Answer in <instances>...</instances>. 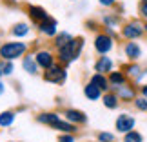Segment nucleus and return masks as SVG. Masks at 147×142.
<instances>
[{"mask_svg":"<svg viewBox=\"0 0 147 142\" xmlns=\"http://www.w3.org/2000/svg\"><path fill=\"white\" fill-rule=\"evenodd\" d=\"M145 37V29H144V22L138 18L127 20L123 22L120 31H118V38H122L123 42L127 40H140V38Z\"/></svg>","mask_w":147,"mask_h":142,"instance_id":"3","label":"nucleus"},{"mask_svg":"<svg viewBox=\"0 0 147 142\" xmlns=\"http://www.w3.org/2000/svg\"><path fill=\"white\" fill-rule=\"evenodd\" d=\"M0 71H2V77H11L15 71V62L0 60Z\"/></svg>","mask_w":147,"mask_h":142,"instance_id":"26","label":"nucleus"},{"mask_svg":"<svg viewBox=\"0 0 147 142\" xmlns=\"http://www.w3.org/2000/svg\"><path fill=\"white\" fill-rule=\"evenodd\" d=\"M73 38H75V37H73L69 31H58V35L53 38V49L56 51V49L64 48L65 44H69V42L73 40Z\"/></svg>","mask_w":147,"mask_h":142,"instance_id":"24","label":"nucleus"},{"mask_svg":"<svg viewBox=\"0 0 147 142\" xmlns=\"http://www.w3.org/2000/svg\"><path fill=\"white\" fill-rule=\"evenodd\" d=\"M31 33H33L31 22H15L9 29V35L16 40H26V38L31 37Z\"/></svg>","mask_w":147,"mask_h":142,"instance_id":"15","label":"nucleus"},{"mask_svg":"<svg viewBox=\"0 0 147 142\" xmlns=\"http://www.w3.org/2000/svg\"><path fill=\"white\" fill-rule=\"evenodd\" d=\"M102 104H104L105 109H111L113 111V109H118L122 102H120V99H118V95L111 89V91H107V93L102 95Z\"/></svg>","mask_w":147,"mask_h":142,"instance_id":"21","label":"nucleus"},{"mask_svg":"<svg viewBox=\"0 0 147 142\" xmlns=\"http://www.w3.org/2000/svg\"><path fill=\"white\" fill-rule=\"evenodd\" d=\"M36 31H38V35H40V37L53 40V38L58 35V22H56L53 16H49L47 20H44L42 24L36 26Z\"/></svg>","mask_w":147,"mask_h":142,"instance_id":"14","label":"nucleus"},{"mask_svg":"<svg viewBox=\"0 0 147 142\" xmlns=\"http://www.w3.org/2000/svg\"><path fill=\"white\" fill-rule=\"evenodd\" d=\"M16 120V111L15 109H4L0 113V128L2 129H7L15 124Z\"/></svg>","mask_w":147,"mask_h":142,"instance_id":"23","label":"nucleus"},{"mask_svg":"<svg viewBox=\"0 0 147 142\" xmlns=\"http://www.w3.org/2000/svg\"><path fill=\"white\" fill-rule=\"evenodd\" d=\"M138 95H142L147 99V84H140L138 86Z\"/></svg>","mask_w":147,"mask_h":142,"instance_id":"33","label":"nucleus"},{"mask_svg":"<svg viewBox=\"0 0 147 142\" xmlns=\"http://www.w3.org/2000/svg\"><path fill=\"white\" fill-rule=\"evenodd\" d=\"M122 15L120 13H104L100 18V26H102V31H105L107 35L118 38V31L122 27Z\"/></svg>","mask_w":147,"mask_h":142,"instance_id":"6","label":"nucleus"},{"mask_svg":"<svg viewBox=\"0 0 147 142\" xmlns=\"http://www.w3.org/2000/svg\"><path fill=\"white\" fill-rule=\"evenodd\" d=\"M60 118H62V113L60 111H40V113H36V115H35V120L38 124L47 126L51 129H53V126L60 120Z\"/></svg>","mask_w":147,"mask_h":142,"instance_id":"18","label":"nucleus"},{"mask_svg":"<svg viewBox=\"0 0 147 142\" xmlns=\"http://www.w3.org/2000/svg\"><path fill=\"white\" fill-rule=\"evenodd\" d=\"M87 82H91L94 84L98 89H102L104 93L107 91H111V84H109V78H107V75H104V73H93L91 77H89V80Z\"/></svg>","mask_w":147,"mask_h":142,"instance_id":"19","label":"nucleus"},{"mask_svg":"<svg viewBox=\"0 0 147 142\" xmlns=\"http://www.w3.org/2000/svg\"><path fill=\"white\" fill-rule=\"evenodd\" d=\"M62 117H64L67 122L75 124V126H78V128H82V126L87 124V115L82 109H76V107H64Z\"/></svg>","mask_w":147,"mask_h":142,"instance_id":"13","label":"nucleus"},{"mask_svg":"<svg viewBox=\"0 0 147 142\" xmlns=\"http://www.w3.org/2000/svg\"><path fill=\"white\" fill-rule=\"evenodd\" d=\"M71 2H76V0H71Z\"/></svg>","mask_w":147,"mask_h":142,"instance_id":"38","label":"nucleus"},{"mask_svg":"<svg viewBox=\"0 0 147 142\" xmlns=\"http://www.w3.org/2000/svg\"><path fill=\"white\" fill-rule=\"evenodd\" d=\"M122 142H144V135L138 129H131L125 135H122Z\"/></svg>","mask_w":147,"mask_h":142,"instance_id":"25","label":"nucleus"},{"mask_svg":"<svg viewBox=\"0 0 147 142\" xmlns=\"http://www.w3.org/2000/svg\"><path fill=\"white\" fill-rule=\"evenodd\" d=\"M138 16L140 20L147 22V0H138Z\"/></svg>","mask_w":147,"mask_h":142,"instance_id":"29","label":"nucleus"},{"mask_svg":"<svg viewBox=\"0 0 147 142\" xmlns=\"http://www.w3.org/2000/svg\"><path fill=\"white\" fill-rule=\"evenodd\" d=\"M31 51V44L26 40H16V38H11V40H4L0 42V60H22L24 56Z\"/></svg>","mask_w":147,"mask_h":142,"instance_id":"1","label":"nucleus"},{"mask_svg":"<svg viewBox=\"0 0 147 142\" xmlns=\"http://www.w3.org/2000/svg\"><path fill=\"white\" fill-rule=\"evenodd\" d=\"M122 53L127 58V62H138L144 56V48L138 40H127L122 46Z\"/></svg>","mask_w":147,"mask_h":142,"instance_id":"9","label":"nucleus"},{"mask_svg":"<svg viewBox=\"0 0 147 142\" xmlns=\"http://www.w3.org/2000/svg\"><path fill=\"white\" fill-rule=\"evenodd\" d=\"M9 142H13V140H9Z\"/></svg>","mask_w":147,"mask_h":142,"instance_id":"39","label":"nucleus"},{"mask_svg":"<svg viewBox=\"0 0 147 142\" xmlns=\"http://www.w3.org/2000/svg\"><path fill=\"white\" fill-rule=\"evenodd\" d=\"M35 58H36V62H38V66H40L42 71H46L51 66L56 64V53L53 49H49V48H38L35 51Z\"/></svg>","mask_w":147,"mask_h":142,"instance_id":"10","label":"nucleus"},{"mask_svg":"<svg viewBox=\"0 0 147 142\" xmlns=\"http://www.w3.org/2000/svg\"><path fill=\"white\" fill-rule=\"evenodd\" d=\"M86 48V38L84 37H75L69 44H65L64 48L56 49V62H60L62 66H69L73 62H76L82 56V51Z\"/></svg>","mask_w":147,"mask_h":142,"instance_id":"2","label":"nucleus"},{"mask_svg":"<svg viewBox=\"0 0 147 142\" xmlns=\"http://www.w3.org/2000/svg\"><path fill=\"white\" fill-rule=\"evenodd\" d=\"M0 78H2V71H0Z\"/></svg>","mask_w":147,"mask_h":142,"instance_id":"37","label":"nucleus"},{"mask_svg":"<svg viewBox=\"0 0 147 142\" xmlns=\"http://www.w3.org/2000/svg\"><path fill=\"white\" fill-rule=\"evenodd\" d=\"M116 48V38L107 35L105 31H96L93 38V49L96 55H109Z\"/></svg>","mask_w":147,"mask_h":142,"instance_id":"4","label":"nucleus"},{"mask_svg":"<svg viewBox=\"0 0 147 142\" xmlns=\"http://www.w3.org/2000/svg\"><path fill=\"white\" fill-rule=\"evenodd\" d=\"M4 93H5V84L2 82V78H0V96H2Z\"/></svg>","mask_w":147,"mask_h":142,"instance_id":"34","label":"nucleus"},{"mask_svg":"<svg viewBox=\"0 0 147 142\" xmlns=\"http://www.w3.org/2000/svg\"><path fill=\"white\" fill-rule=\"evenodd\" d=\"M58 142H76V135L75 133H60Z\"/></svg>","mask_w":147,"mask_h":142,"instance_id":"30","label":"nucleus"},{"mask_svg":"<svg viewBox=\"0 0 147 142\" xmlns=\"http://www.w3.org/2000/svg\"><path fill=\"white\" fill-rule=\"evenodd\" d=\"M86 26H87V29H91V31H100V27H98V24L94 20H87Z\"/></svg>","mask_w":147,"mask_h":142,"instance_id":"32","label":"nucleus"},{"mask_svg":"<svg viewBox=\"0 0 147 142\" xmlns=\"http://www.w3.org/2000/svg\"><path fill=\"white\" fill-rule=\"evenodd\" d=\"M120 69L125 73V77L129 78V82H133V84H136V86H140L144 80V77H145V73H144V66L140 64V62H125Z\"/></svg>","mask_w":147,"mask_h":142,"instance_id":"7","label":"nucleus"},{"mask_svg":"<svg viewBox=\"0 0 147 142\" xmlns=\"http://www.w3.org/2000/svg\"><path fill=\"white\" fill-rule=\"evenodd\" d=\"M131 104H133V107H134V109H136V111H142V113H147V99H145V96H142V95H138L136 99H134V100L131 102Z\"/></svg>","mask_w":147,"mask_h":142,"instance_id":"27","label":"nucleus"},{"mask_svg":"<svg viewBox=\"0 0 147 142\" xmlns=\"http://www.w3.org/2000/svg\"><path fill=\"white\" fill-rule=\"evenodd\" d=\"M26 15H27V18H29L31 24H42L44 20H47L49 18V13L46 11V7H42V5H36V4H27L26 5Z\"/></svg>","mask_w":147,"mask_h":142,"instance_id":"11","label":"nucleus"},{"mask_svg":"<svg viewBox=\"0 0 147 142\" xmlns=\"http://www.w3.org/2000/svg\"><path fill=\"white\" fill-rule=\"evenodd\" d=\"M144 73H145V77H147V66H144Z\"/></svg>","mask_w":147,"mask_h":142,"instance_id":"36","label":"nucleus"},{"mask_svg":"<svg viewBox=\"0 0 147 142\" xmlns=\"http://www.w3.org/2000/svg\"><path fill=\"white\" fill-rule=\"evenodd\" d=\"M22 69H24L27 75H31V77L42 75V69H40V66H38V62H36L35 53H33V51H29V53L22 58Z\"/></svg>","mask_w":147,"mask_h":142,"instance_id":"17","label":"nucleus"},{"mask_svg":"<svg viewBox=\"0 0 147 142\" xmlns=\"http://www.w3.org/2000/svg\"><path fill=\"white\" fill-rule=\"evenodd\" d=\"M116 4H118V0H98V5L104 7V9H111V7H115Z\"/></svg>","mask_w":147,"mask_h":142,"instance_id":"31","label":"nucleus"},{"mask_svg":"<svg viewBox=\"0 0 147 142\" xmlns=\"http://www.w3.org/2000/svg\"><path fill=\"white\" fill-rule=\"evenodd\" d=\"M42 78L47 84H55V86H64L67 82V67L62 66L60 62H56L55 66H51L49 69L42 71Z\"/></svg>","mask_w":147,"mask_h":142,"instance_id":"5","label":"nucleus"},{"mask_svg":"<svg viewBox=\"0 0 147 142\" xmlns=\"http://www.w3.org/2000/svg\"><path fill=\"white\" fill-rule=\"evenodd\" d=\"M94 73H104V75H109V73L115 69V58L109 55H98L96 60L93 64Z\"/></svg>","mask_w":147,"mask_h":142,"instance_id":"16","label":"nucleus"},{"mask_svg":"<svg viewBox=\"0 0 147 142\" xmlns=\"http://www.w3.org/2000/svg\"><path fill=\"white\" fill-rule=\"evenodd\" d=\"M107 78H109V84H111V89H116L123 86V84L129 82V78L125 77V73H123L122 69H113L109 75H107Z\"/></svg>","mask_w":147,"mask_h":142,"instance_id":"20","label":"nucleus"},{"mask_svg":"<svg viewBox=\"0 0 147 142\" xmlns=\"http://www.w3.org/2000/svg\"><path fill=\"white\" fill-rule=\"evenodd\" d=\"M102 95H104V91L98 89L94 84H91V82H86V84H84V96H86L87 100L98 102V100H102Z\"/></svg>","mask_w":147,"mask_h":142,"instance_id":"22","label":"nucleus"},{"mask_svg":"<svg viewBox=\"0 0 147 142\" xmlns=\"http://www.w3.org/2000/svg\"><path fill=\"white\" fill-rule=\"evenodd\" d=\"M134 128H136V117L131 115L129 111H122L120 115L116 117V120H115L116 133L125 135L127 131H131V129H134Z\"/></svg>","mask_w":147,"mask_h":142,"instance_id":"8","label":"nucleus"},{"mask_svg":"<svg viewBox=\"0 0 147 142\" xmlns=\"http://www.w3.org/2000/svg\"><path fill=\"white\" fill-rule=\"evenodd\" d=\"M144 29H145V37H147V22H144Z\"/></svg>","mask_w":147,"mask_h":142,"instance_id":"35","label":"nucleus"},{"mask_svg":"<svg viewBox=\"0 0 147 142\" xmlns=\"http://www.w3.org/2000/svg\"><path fill=\"white\" fill-rule=\"evenodd\" d=\"M113 91L118 95V99H120L122 104H131V102L138 96V86L133 84V82H127V84H123L120 88L113 89Z\"/></svg>","mask_w":147,"mask_h":142,"instance_id":"12","label":"nucleus"},{"mask_svg":"<svg viewBox=\"0 0 147 142\" xmlns=\"http://www.w3.org/2000/svg\"><path fill=\"white\" fill-rule=\"evenodd\" d=\"M96 142H116V137H115V133L102 129V131L96 133Z\"/></svg>","mask_w":147,"mask_h":142,"instance_id":"28","label":"nucleus"}]
</instances>
